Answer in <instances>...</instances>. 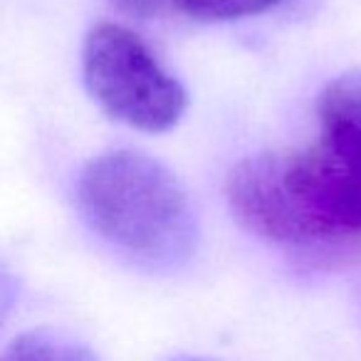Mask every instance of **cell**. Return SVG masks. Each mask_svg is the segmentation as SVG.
Masks as SVG:
<instances>
[{
  "instance_id": "5b68a950",
  "label": "cell",
  "mask_w": 361,
  "mask_h": 361,
  "mask_svg": "<svg viewBox=\"0 0 361 361\" xmlns=\"http://www.w3.org/2000/svg\"><path fill=\"white\" fill-rule=\"evenodd\" d=\"M282 3L285 0H178V11L196 20L221 23L262 16Z\"/></svg>"
},
{
  "instance_id": "277c9868",
  "label": "cell",
  "mask_w": 361,
  "mask_h": 361,
  "mask_svg": "<svg viewBox=\"0 0 361 361\" xmlns=\"http://www.w3.org/2000/svg\"><path fill=\"white\" fill-rule=\"evenodd\" d=\"M0 361H102L82 341L55 329H32L0 351Z\"/></svg>"
},
{
  "instance_id": "6da1fadb",
  "label": "cell",
  "mask_w": 361,
  "mask_h": 361,
  "mask_svg": "<svg viewBox=\"0 0 361 361\" xmlns=\"http://www.w3.org/2000/svg\"><path fill=\"white\" fill-rule=\"evenodd\" d=\"M307 144L243 159L228 206L252 235L312 260L361 250V72L326 82Z\"/></svg>"
},
{
  "instance_id": "8992f818",
  "label": "cell",
  "mask_w": 361,
  "mask_h": 361,
  "mask_svg": "<svg viewBox=\"0 0 361 361\" xmlns=\"http://www.w3.org/2000/svg\"><path fill=\"white\" fill-rule=\"evenodd\" d=\"M124 16L139 18V20H156L166 13L178 11V0H109Z\"/></svg>"
},
{
  "instance_id": "7a4b0ae2",
  "label": "cell",
  "mask_w": 361,
  "mask_h": 361,
  "mask_svg": "<svg viewBox=\"0 0 361 361\" xmlns=\"http://www.w3.org/2000/svg\"><path fill=\"white\" fill-rule=\"evenodd\" d=\"M77 208L92 233L149 270H173L201 238L196 208L180 180L134 149L99 154L77 178Z\"/></svg>"
},
{
  "instance_id": "ba28073f",
  "label": "cell",
  "mask_w": 361,
  "mask_h": 361,
  "mask_svg": "<svg viewBox=\"0 0 361 361\" xmlns=\"http://www.w3.org/2000/svg\"><path fill=\"white\" fill-rule=\"evenodd\" d=\"M171 361H213V359H203V356H180V359H171Z\"/></svg>"
},
{
  "instance_id": "3957f363",
  "label": "cell",
  "mask_w": 361,
  "mask_h": 361,
  "mask_svg": "<svg viewBox=\"0 0 361 361\" xmlns=\"http://www.w3.org/2000/svg\"><path fill=\"white\" fill-rule=\"evenodd\" d=\"M82 75L104 114L146 134L173 129L188 106V92L129 27L102 23L82 50Z\"/></svg>"
},
{
  "instance_id": "52a82bcc",
  "label": "cell",
  "mask_w": 361,
  "mask_h": 361,
  "mask_svg": "<svg viewBox=\"0 0 361 361\" xmlns=\"http://www.w3.org/2000/svg\"><path fill=\"white\" fill-rule=\"evenodd\" d=\"M18 292H20V285H18L16 275L0 262V326L6 324L11 312L16 310Z\"/></svg>"
}]
</instances>
